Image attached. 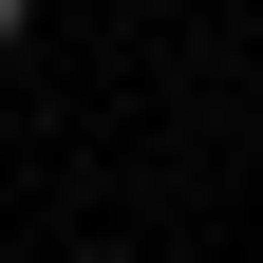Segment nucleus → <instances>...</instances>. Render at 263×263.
Masks as SVG:
<instances>
[{"instance_id": "1", "label": "nucleus", "mask_w": 263, "mask_h": 263, "mask_svg": "<svg viewBox=\"0 0 263 263\" xmlns=\"http://www.w3.org/2000/svg\"><path fill=\"white\" fill-rule=\"evenodd\" d=\"M19 19H38V0H0V57H19Z\"/></svg>"}]
</instances>
